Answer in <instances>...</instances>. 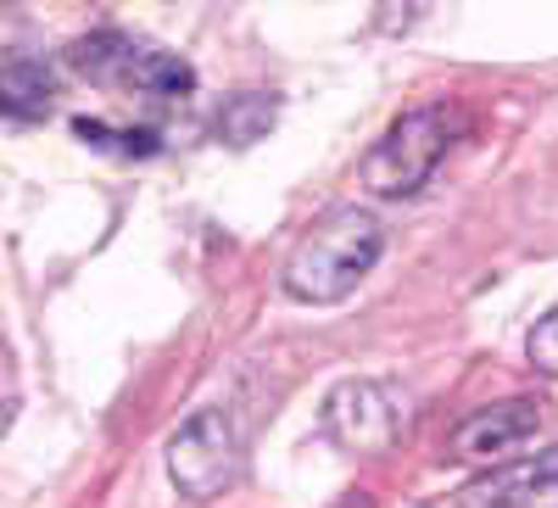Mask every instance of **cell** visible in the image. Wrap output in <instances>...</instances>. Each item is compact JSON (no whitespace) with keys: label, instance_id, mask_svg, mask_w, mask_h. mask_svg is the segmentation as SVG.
Wrapping results in <instances>:
<instances>
[{"label":"cell","instance_id":"cell-1","mask_svg":"<svg viewBox=\"0 0 558 508\" xmlns=\"http://www.w3.org/2000/svg\"><path fill=\"white\" fill-rule=\"evenodd\" d=\"M386 252V223L368 207H330L286 257V297L307 307L347 302Z\"/></svg>","mask_w":558,"mask_h":508},{"label":"cell","instance_id":"cell-2","mask_svg":"<svg viewBox=\"0 0 558 508\" xmlns=\"http://www.w3.org/2000/svg\"><path fill=\"white\" fill-rule=\"evenodd\" d=\"M68 68L101 89H123V96H140V101H184L196 89V73L191 62H179L168 51L146 39H129L118 28H101V34H84L68 45Z\"/></svg>","mask_w":558,"mask_h":508},{"label":"cell","instance_id":"cell-3","mask_svg":"<svg viewBox=\"0 0 558 508\" xmlns=\"http://www.w3.org/2000/svg\"><path fill=\"white\" fill-rule=\"evenodd\" d=\"M452 129H458V118H452L441 101L402 112V118L380 134V141L368 146V157L357 162L363 191H368V196H413L418 184L441 168V157H447V146H452Z\"/></svg>","mask_w":558,"mask_h":508},{"label":"cell","instance_id":"cell-4","mask_svg":"<svg viewBox=\"0 0 558 508\" xmlns=\"http://www.w3.org/2000/svg\"><path fill=\"white\" fill-rule=\"evenodd\" d=\"M246 470V447H241V431L223 408H202L191 413L173 442H168V481L179 486V497L191 503H213L223 497L229 486L241 481Z\"/></svg>","mask_w":558,"mask_h":508},{"label":"cell","instance_id":"cell-5","mask_svg":"<svg viewBox=\"0 0 558 508\" xmlns=\"http://www.w3.org/2000/svg\"><path fill=\"white\" fill-rule=\"evenodd\" d=\"M318 425H324V436H330L341 452L380 458L402 436V408H397V397L380 380H341L330 397H324Z\"/></svg>","mask_w":558,"mask_h":508},{"label":"cell","instance_id":"cell-6","mask_svg":"<svg viewBox=\"0 0 558 508\" xmlns=\"http://www.w3.org/2000/svg\"><path fill=\"white\" fill-rule=\"evenodd\" d=\"M536 431H542V402H531V397L492 402V408H475L463 425H452L447 458H463V464H508Z\"/></svg>","mask_w":558,"mask_h":508},{"label":"cell","instance_id":"cell-7","mask_svg":"<svg viewBox=\"0 0 558 508\" xmlns=\"http://www.w3.org/2000/svg\"><path fill=\"white\" fill-rule=\"evenodd\" d=\"M558 486V447L531 452V458H508V464L486 470L481 481L463 486V508H525L531 497Z\"/></svg>","mask_w":558,"mask_h":508},{"label":"cell","instance_id":"cell-8","mask_svg":"<svg viewBox=\"0 0 558 508\" xmlns=\"http://www.w3.org/2000/svg\"><path fill=\"white\" fill-rule=\"evenodd\" d=\"M51 96H57L51 68H45L39 57L12 51L7 68H0V107H7V118L12 123H34V118L51 112Z\"/></svg>","mask_w":558,"mask_h":508},{"label":"cell","instance_id":"cell-9","mask_svg":"<svg viewBox=\"0 0 558 508\" xmlns=\"http://www.w3.org/2000/svg\"><path fill=\"white\" fill-rule=\"evenodd\" d=\"M274 112H279V101L274 96H257V89H246V96H229L223 101V112H218V141H229V146H252V141H263V134L274 129Z\"/></svg>","mask_w":558,"mask_h":508},{"label":"cell","instance_id":"cell-10","mask_svg":"<svg viewBox=\"0 0 558 508\" xmlns=\"http://www.w3.org/2000/svg\"><path fill=\"white\" fill-rule=\"evenodd\" d=\"M73 134L84 146H101V152H118V157H151L157 152V134L151 129H107L101 118H78Z\"/></svg>","mask_w":558,"mask_h":508},{"label":"cell","instance_id":"cell-11","mask_svg":"<svg viewBox=\"0 0 558 508\" xmlns=\"http://www.w3.org/2000/svg\"><path fill=\"white\" fill-rule=\"evenodd\" d=\"M525 352H531V363L542 368V375H553V380H558V307H553V313L542 318V325L531 330Z\"/></svg>","mask_w":558,"mask_h":508}]
</instances>
